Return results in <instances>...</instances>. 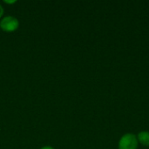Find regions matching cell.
<instances>
[{"label":"cell","mask_w":149,"mask_h":149,"mask_svg":"<svg viewBox=\"0 0 149 149\" xmlns=\"http://www.w3.org/2000/svg\"><path fill=\"white\" fill-rule=\"evenodd\" d=\"M3 2H4L5 3H16L17 1H15V0H12V1H8V0H4Z\"/></svg>","instance_id":"obj_5"},{"label":"cell","mask_w":149,"mask_h":149,"mask_svg":"<svg viewBox=\"0 0 149 149\" xmlns=\"http://www.w3.org/2000/svg\"><path fill=\"white\" fill-rule=\"evenodd\" d=\"M138 146L137 136L132 133L123 134L118 142V149H138Z\"/></svg>","instance_id":"obj_1"},{"label":"cell","mask_w":149,"mask_h":149,"mask_svg":"<svg viewBox=\"0 0 149 149\" xmlns=\"http://www.w3.org/2000/svg\"><path fill=\"white\" fill-rule=\"evenodd\" d=\"M19 27V21L13 16L3 17L0 20V28L5 32H13Z\"/></svg>","instance_id":"obj_2"},{"label":"cell","mask_w":149,"mask_h":149,"mask_svg":"<svg viewBox=\"0 0 149 149\" xmlns=\"http://www.w3.org/2000/svg\"><path fill=\"white\" fill-rule=\"evenodd\" d=\"M40 149H55V148H52V147H51V146H45V147L41 148Z\"/></svg>","instance_id":"obj_6"},{"label":"cell","mask_w":149,"mask_h":149,"mask_svg":"<svg viewBox=\"0 0 149 149\" xmlns=\"http://www.w3.org/2000/svg\"><path fill=\"white\" fill-rule=\"evenodd\" d=\"M136 136L140 144L144 147H149V131H141Z\"/></svg>","instance_id":"obj_3"},{"label":"cell","mask_w":149,"mask_h":149,"mask_svg":"<svg viewBox=\"0 0 149 149\" xmlns=\"http://www.w3.org/2000/svg\"><path fill=\"white\" fill-rule=\"evenodd\" d=\"M3 15V6L0 4V17H2Z\"/></svg>","instance_id":"obj_4"}]
</instances>
